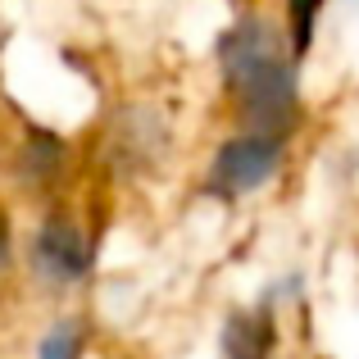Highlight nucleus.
Listing matches in <instances>:
<instances>
[{"label":"nucleus","mask_w":359,"mask_h":359,"mask_svg":"<svg viewBox=\"0 0 359 359\" xmlns=\"http://www.w3.org/2000/svg\"><path fill=\"white\" fill-rule=\"evenodd\" d=\"M32 259L50 282L69 287V282H78L82 273H87L91 250H87V237H82L78 223L64 219V214H50V219L41 223V232H36V241H32Z\"/></svg>","instance_id":"nucleus-3"},{"label":"nucleus","mask_w":359,"mask_h":359,"mask_svg":"<svg viewBox=\"0 0 359 359\" xmlns=\"http://www.w3.org/2000/svg\"><path fill=\"white\" fill-rule=\"evenodd\" d=\"M0 41H5V27H0Z\"/></svg>","instance_id":"nucleus-9"},{"label":"nucleus","mask_w":359,"mask_h":359,"mask_svg":"<svg viewBox=\"0 0 359 359\" xmlns=\"http://www.w3.org/2000/svg\"><path fill=\"white\" fill-rule=\"evenodd\" d=\"M219 60H223V82L232 87L250 132L287 137V128L296 123V78H291L278 32L264 18H241L237 27L223 32Z\"/></svg>","instance_id":"nucleus-1"},{"label":"nucleus","mask_w":359,"mask_h":359,"mask_svg":"<svg viewBox=\"0 0 359 359\" xmlns=\"http://www.w3.org/2000/svg\"><path fill=\"white\" fill-rule=\"evenodd\" d=\"M5 259H9V214L0 210V269H5Z\"/></svg>","instance_id":"nucleus-8"},{"label":"nucleus","mask_w":359,"mask_h":359,"mask_svg":"<svg viewBox=\"0 0 359 359\" xmlns=\"http://www.w3.org/2000/svg\"><path fill=\"white\" fill-rule=\"evenodd\" d=\"M223 351H228V359H269L273 351L269 314H232L228 332H223Z\"/></svg>","instance_id":"nucleus-4"},{"label":"nucleus","mask_w":359,"mask_h":359,"mask_svg":"<svg viewBox=\"0 0 359 359\" xmlns=\"http://www.w3.org/2000/svg\"><path fill=\"white\" fill-rule=\"evenodd\" d=\"M282 164V137H264V132H245L219 146L210 164V191L214 196H245L264 187Z\"/></svg>","instance_id":"nucleus-2"},{"label":"nucleus","mask_w":359,"mask_h":359,"mask_svg":"<svg viewBox=\"0 0 359 359\" xmlns=\"http://www.w3.org/2000/svg\"><path fill=\"white\" fill-rule=\"evenodd\" d=\"M64 150L55 137H32L27 141V155L18 159V173L27 177V182H46V177H55V168H60Z\"/></svg>","instance_id":"nucleus-5"},{"label":"nucleus","mask_w":359,"mask_h":359,"mask_svg":"<svg viewBox=\"0 0 359 359\" xmlns=\"http://www.w3.org/2000/svg\"><path fill=\"white\" fill-rule=\"evenodd\" d=\"M287 9H291V46H296V55H300L314 41V23H318L323 0H287Z\"/></svg>","instance_id":"nucleus-6"},{"label":"nucleus","mask_w":359,"mask_h":359,"mask_svg":"<svg viewBox=\"0 0 359 359\" xmlns=\"http://www.w3.org/2000/svg\"><path fill=\"white\" fill-rule=\"evenodd\" d=\"M78 351H82V327L73 323V318H64V323L41 341L36 359H78Z\"/></svg>","instance_id":"nucleus-7"}]
</instances>
